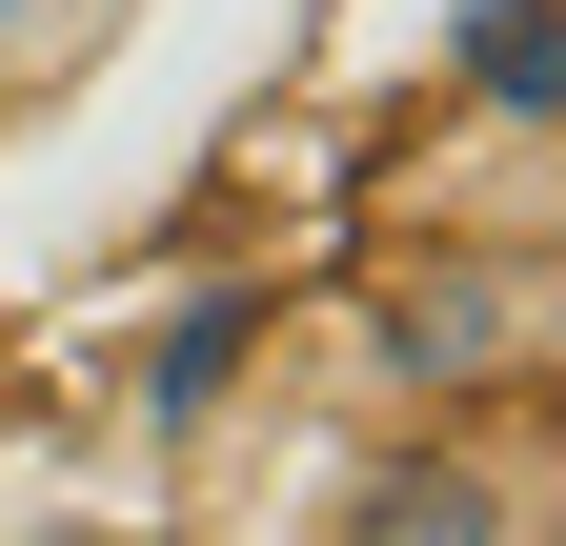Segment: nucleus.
<instances>
[{"instance_id": "7ed1b4c3", "label": "nucleus", "mask_w": 566, "mask_h": 546, "mask_svg": "<svg viewBox=\"0 0 566 546\" xmlns=\"http://www.w3.org/2000/svg\"><path fill=\"white\" fill-rule=\"evenodd\" d=\"M446 82H465L485 143H546V0H465V21H446Z\"/></svg>"}, {"instance_id": "20e7f679", "label": "nucleus", "mask_w": 566, "mask_h": 546, "mask_svg": "<svg viewBox=\"0 0 566 546\" xmlns=\"http://www.w3.org/2000/svg\"><path fill=\"white\" fill-rule=\"evenodd\" d=\"M142 21V0H0V102H41V82H82V61Z\"/></svg>"}, {"instance_id": "f03ea898", "label": "nucleus", "mask_w": 566, "mask_h": 546, "mask_svg": "<svg viewBox=\"0 0 566 546\" xmlns=\"http://www.w3.org/2000/svg\"><path fill=\"white\" fill-rule=\"evenodd\" d=\"M344 546H546V486H526V445H446L424 426L365 506H344Z\"/></svg>"}, {"instance_id": "f257e3e1", "label": "nucleus", "mask_w": 566, "mask_h": 546, "mask_svg": "<svg viewBox=\"0 0 566 546\" xmlns=\"http://www.w3.org/2000/svg\"><path fill=\"white\" fill-rule=\"evenodd\" d=\"M365 345H385V385H526L546 365V243H485V263H405V284L365 304Z\"/></svg>"}]
</instances>
